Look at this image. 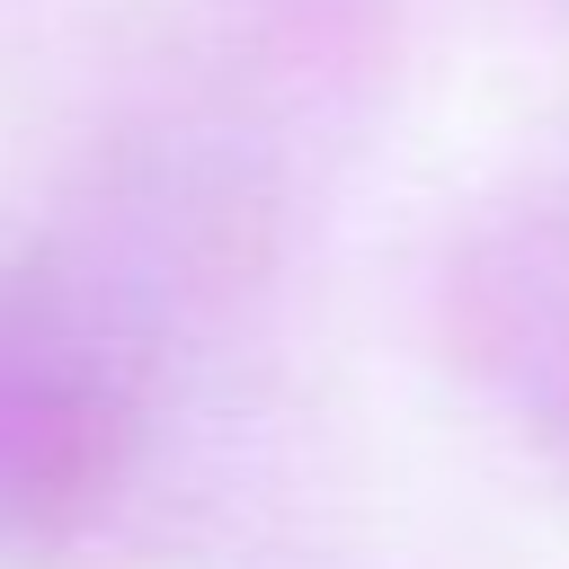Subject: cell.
<instances>
[{"label":"cell","mask_w":569,"mask_h":569,"mask_svg":"<svg viewBox=\"0 0 569 569\" xmlns=\"http://www.w3.org/2000/svg\"><path fill=\"white\" fill-rule=\"evenodd\" d=\"M124 462V365L44 267H0V551L71 542Z\"/></svg>","instance_id":"obj_1"}]
</instances>
